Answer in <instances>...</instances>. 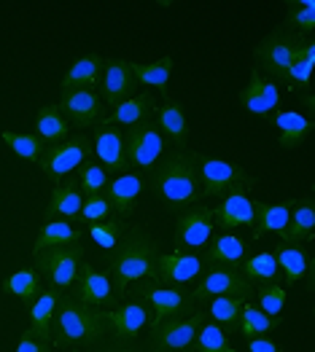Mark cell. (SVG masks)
<instances>
[{"mask_svg":"<svg viewBox=\"0 0 315 352\" xmlns=\"http://www.w3.org/2000/svg\"><path fill=\"white\" fill-rule=\"evenodd\" d=\"M156 245L151 239H145L141 234H132L124 248L114 253L111 258V285L114 291L124 296L135 283H143V280H156Z\"/></svg>","mask_w":315,"mask_h":352,"instance_id":"1","label":"cell"},{"mask_svg":"<svg viewBox=\"0 0 315 352\" xmlns=\"http://www.w3.org/2000/svg\"><path fill=\"white\" fill-rule=\"evenodd\" d=\"M151 188L167 205H189L200 199V173L192 156L175 153L151 173Z\"/></svg>","mask_w":315,"mask_h":352,"instance_id":"2","label":"cell"},{"mask_svg":"<svg viewBox=\"0 0 315 352\" xmlns=\"http://www.w3.org/2000/svg\"><path fill=\"white\" fill-rule=\"evenodd\" d=\"M57 320H54V342L68 347V344H89L100 336L103 323H100V312H92L89 307L79 304L70 296L57 298V309H54Z\"/></svg>","mask_w":315,"mask_h":352,"instance_id":"3","label":"cell"},{"mask_svg":"<svg viewBox=\"0 0 315 352\" xmlns=\"http://www.w3.org/2000/svg\"><path fill=\"white\" fill-rule=\"evenodd\" d=\"M38 258V272L49 277L52 288H73L76 277H79V266L84 258V248L81 242H73V245H59V248H49L43 253L35 256Z\"/></svg>","mask_w":315,"mask_h":352,"instance_id":"4","label":"cell"},{"mask_svg":"<svg viewBox=\"0 0 315 352\" xmlns=\"http://www.w3.org/2000/svg\"><path fill=\"white\" fill-rule=\"evenodd\" d=\"M165 153V140H162V132L159 126L145 118L141 124L130 126L127 138H124V156H127V164H135V167H143L151 170Z\"/></svg>","mask_w":315,"mask_h":352,"instance_id":"5","label":"cell"},{"mask_svg":"<svg viewBox=\"0 0 315 352\" xmlns=\"http://www.w3.org/2000/svg\"><path fill=\"white\" fill-rule=\"evenodd\" d=\"M205 323V315H192L186 320L170 318L159 325H151V350L154 352H183L194 344V336Z\"/></svg>","mask_w":315,"mask_h":352,"instance_id":"6","label":"cell"},{"mask_svg":"<svg viewBox=\"0 0 315 352\" xmlns=\"http://www.w3.org/2000/svg\"><path fill=\"white\" fill-rule=\"evenodd\" d=\"M89 156H92V143L86 138H68L57 146H52L49 151H43L41 167H43L46 175L54 177L59 183V177L79 170L84 162H89Z\"/></svg>","mask_w":315,"mask_h":352,"instance_id":"7","label":"cell"},{"mask_svg":"<svg viewBox=\"0 0 315 352\" xmlns=\"http://www.w3.org/2000/svg\"><path fill=\"white\" fill-rule=\"evenodd\" d=\"M197 173H200V183L205 186L207 197H221V194H227L237 186H243V188L251 186L248 175L227 159H205Z\"/></svg>","mask_w":315,"mask_h":352,"instance_id":"8","label":"cell"},{"mask_svg":"<svg viewBox=\"0 0 315 352\" xmlns=\"http://www.w3.org/2000/svg\"><path fill=\"white\" fill-rule=\"evenodd\" d=\"M213 215L207 207H194L189 210L186 215H181L178 221V229H175V248L178 250H200L210 242V234H213Z\"/></svg>","mask_w":315,"mask_h":352,"instance_id":"9","label":"cell"},{"mask_svg":"<svg viewBox=\"0 0 315 352\" xmlns=\"http://www.w3.org/2000/svg\"><path fill=\"white\" fill-rule=\"evenodd\" d=\"M296 49H299V38H294V35H270L256 49V54L261 67L267 73H272L270 78H288V67L294 62Z\"/></svg>","mask_w":315,"mask_h":352,"instance_id":"10","label":"cell"},{"mask_svg":"<svg viewBox=\"0 0 315 352\" xmlns=\"http://www.w3.org/2000/svg\"><path fill=\"white\" fill-rule=\"evenodd\" d=\"M138 298L148 301L151 309H154L151 325H159L162 320L178 318V315L186 309V301H189L186 294H181L178 288H162V285H156L154 280H143V283H141Z\"/></svg>","mask_w":315,"mask_h":352,"instance_id":"11","label":"cell"},{"mask_svg":"<svg viewBox=\"0 0 315 352\" xmlns=\"http://www.w3.org/2000/svg\"><path fill=\"white\" fill-rule=\"evenodd\" d=\"M251 291V283L240 274V269L234 266H219L210 269L202 283L194 288V298H216V296H243Z\"/></svg>","mask_w":315,"mask_h":352,"instance_id":"12","label":"cell"},{"mask_svg":"<svg viewBox=\"0 0 315 352\" xmlns=\"http://www.w3.org/2000/svg\"><path fill=\"white\" fill-rule=\"evenodd\" d=\"M59 111L70 118L68 124L79 126V129H86L97 121L105 124V113H103V102L100 97L92 91V89H79V91H70L62 97L59 102Z\"/></svg>","mask_w":315,"mask_h":352,"instance_id":"13","label":"cell"},{"mask_svg":"<svg viewBox=\"0 0 315 352\" xmlns=\"http://www.w3.org/2000/svg\"><path fill=\"white\" fill-rule=\"evenodd\" d=\"M76 301L84 307H111L114 304V285L108 280V274L97 272L94 266H79V277H76Z\"/></svg>","mask_w":315,"mask_h":352,"instance_id":"14","label":"cell"},{"mask_svg":"<svg viewBox=\"0 0 315 352\" xmlns=\"http://www.w3.org/2000/svg\"><path fill=\"white\" fill-rule=\"evenodd\" d=\"M240 100L245 105V111L256 113V116H267L272 111H278V102H281V91L275 78L264 76L261 70H254L251 78H248V87L240 91Z\"/></svg>","mask_w":315,"mask_h":352,"instance_id":"15","label":"cell"},{"mask_svg":"<svg viewBox=\"0 0 315 352\" xmlns=\"http://www.w3.org/2000/svg\"><path fill=\"white\" fill-rule=\"evenodd\" d=\"M210 215H213V221H216L221 229L254 226V218H256V215H254V202H251V197L245 194L243 186H237V188L227 191L224 202L216 207Z\"/></svg>","mask_w":315,"mask_h":352,"instance_id":"16","label":"cell"},{"mask_svg":"<svg viewBox=\"0 0 315 352\" xmlns=\"http://www.w3.org/2000/svg\"><path fill=\"white\" fill-rule=\"evenodd\" d=\"M94 153L97 159L103 162V170L105 173H119L124 175L127 173V156H124V135L116 124H103L94 135Z\"/></svg>","mask_w":315,"mask_h":352,"instance_id":"17","label":"cell"},{"mask_svg":"<svg viewBox=\"0 0 315 352\" xmlns=\"http://www.w3.org/2000/svg\"><path fill=\"white\" fill-rule=\"evenodd\" d=\"M200 272V256H192V253H183V250H175V253H167V256L156 258V277L165 285H186V283L197 280Z\"/></svg>","mask_w":315,"mask_h":352,"instance_id":"18","label":"cell"},{"mask_svg":"<svg viewBox=\"0 0 315 352\" xmlns=\"http://www.w3.org/2000/svg\"><path fill=\"white\" fill-rule=\"evenodd\" d=\"M135 91V76H132V62L130 59H111L103 67V97L108 105H119L130 100Z\"/></svg>","mask_w":315,"mask_h":352,"instance_id":"19","label":"cell"},{"mask_svg":"<svg viewBox=\"0 0 315 352\" xmlns=\"http://www.w3.org/2000/svg\"><path fill=\"white\" fill-rule=\"evenodd\" d=\"M100 323H111L119 339L132 342L143 328L151 325V315L143 304H124L114 312H100Z\"/></svg>","mask_w":315,"mask_h":352,"instance_id":"20","label":"cell"},{"mask_svg":"<svg viewBox=\"0 0 315 352\" xmlns=\"http://www.w3.org/2000/svg\"><path fill=\"white\" fill-rule=\"evenodd\" d=\"M81 207H84V197H81L79 183L76 180H65V183L54 186L43 218L46 221H73V218L81 215Z\"/></svg>","mask_w":315,"mask_h":352,"instance_id":"21","label":"cell"},{"mask_svg":"<svg viewBox=\"0 0 315 352\" xmlns=\"http://www.w3.org/2000/svg\"><path fill=\"white\" fill-rule=\"evenodd\" d=\"M141 191H143V177L132 175V173H124V175H119L116 180H108L103 197L108 199L111 210H116L119 215H132Z\"/></svg>","mask_w":315,"mask_h":352,"instance_id":"22","label":"cell"},{"mask_svg":"<svg viewBox=\"0 0 315 352\" xmlns=\"http://www.w3.org/2000/svg\"><path fill=\"white\" fill-rule=\"evenodd\" d=\"M105 62L100 54H86L79 62L70 65V70L62 76V94H70V91H79V89H92L94 91V84L100 81V73H103Z\"/></svg>","mask_w":315,"mask_h":352,"instance_id":"23","label":"cell"},{"mask_svg":"<svg viewBox=\"0 0 315 352\" xmlns=\"http://www.w3.org/2000/svg\"><path fill=\"white\" fill-rule=\"evenodd\" d=\"M57 288H46L43 294H38L30 304V333H35L38 339L49 342L52 336V318H54V309H57Z\"/></svg>","mask_w":315,"mask_h":352,"instance_id":"24","label":"cell"},{"mask_svg":"<svg viewBox=\"0 0 315 352\" xmlns=\"http://www.w3.org/2000/svg\"><path fill=\"white\" fill-rule=\"evenodd\" d=\"M275 124V129L281 132V146L286 148H296L305 143V138L313 132L315 121L296 111H278L275 116L270 118Z\"/></svg>","mask_w":315,"mask_h":352,"instance_id":"25","label":"cell"},{"mask_svg":"<svg viewBox=\"0 0 315 352\" xmlns=\"http://www.w3.org/2000/svg\"><path fill=\"white\" fill-rule=\"evenodd\" d=\"M68 132H70V124L65 113L59 111V105H43L35 116V138L41 143H62L68 140Z\"/></svg>","mask_w":315,"mask_h":352,"instance_id":"26","label":"cell"},{"mask_svg":"<svg viewBox=\"0 0 315 352\" xmlns=\"http://www.w3.org/2000/svg\"><path fill=\"white\" fill-rule=\"evenodd\" d=\"M315 229V207L313 202L305 197L299 202L288 205V226H286V242H305L313 236Z\"/></svg>","mask_w":315,"mask_h":352,"instance_id":"27","label":"cell"},{"mask_svg":"<svg viewBox=\"0 0 315 352\" xmlns=\"http://www.w3.org/2000/svg\"><path fill=\"white\" fill-rule=\"evenodd\" d=\"M245 258V239L234 234H221L205 253V261L213 266H237Z\"/></svg>","mask_w":315,"mask_h":352,"instance_id":"28","label":"cell"},{"mask_svg":"<svg viewBox=\"0 0 315 352\" xmlns=\"http://www.w3.org/2000/svg\"><path fill=\"white\" fill-rule=\"evenodd\" d=\"M73 242H81V232L73 229L68 221H46L41 234L35 239V248H32V256L49 250V248H59V245H73Z\"/></svg>","mask_w":315,"mask_h":352,"instance_id":"29","label":"cell"},{"mask_svg":"<svg viewBox=\"0 0 315 352\" xmlns=\"http://www.w3.org/2000/svg\"><path fill=\"white\" fill-rule=\"evenodd\" d=\"M254 223L256 232L254 236H261L267 232L283 236L286 239V226H288V205H264V202H254Z\"/></svg>","mask_w":315,"mask_h":352,"instance_id":"30","label":"cell"},{"mask_svg":"<svg viewBox=\"0 0 315 352\" xmlns=\"http://www.w3.org/2000/svg\"><path fill=\"white\" fill-rule=\"evenodd\" d=\"M240 274H243L248 283H254V285H270V283H278L281 269H278V258H275V253L261 250V253H256V256H251V258L243 264Z\"/></svg>","mask_w":315,"mask_h":352,"instance_id":"31","label":"cell"},{"mask_svg":"<svg viewBox=\"0 0 315 352\" xmlns=\"http://www.w3.org/2000/svg\"><path fill=\"white\" fill-rule=\"evenodd\" d=\"M275 258H278V269L283 272V277H286L288 285H296L310 269V256L302 250V248H294V245H283V248H278V253H275Z\"/></svg>","mask_w":315,"mask_h":352,"instance_id":"32","label":"cell"},{"mask_svg":"<svg viewBox=\"0 0 315 352\" xmlns=\"http://www.w3.org/2000/svg\"><path fill=\"white\" fill-rule=\"evenodd\" d=\"M281 325V318H270L264 315L258 307L254 304H243L240 309V318H237V331L245 336V339H256V336H267L270 331H275Z\"/></svg>","mask_w":315,"mask_h":352,"instance_id":"33","label":"cell"},{"mask_svg":"<svg viewBox=\"0 0 315 352\" xmlns=\"http://www.w3.org/2000/svg\"><path fill=\"white\" fill-rule=\"evenodd\" d=\"M313 67H315V43L307 38V41H299V49L294 54V62L288 67V78L291 84L302 87L307 94H310V78H313Z\"/></svg>","mask_w":315,"mask_h":352,"instance_id":"34","label":"cell"},{"mask_svg":"<svg viewBox=\"0 0 315 352\" xmlns=\"http://www.w3.org/2000/svg\"><path fill=\"white\" fill-rule=\"evenodd\" d=\"M151 111H154V100L148 94H135V97L119 102L114 108V116H108V121L116 124V126L119 124L135 126V124H141V121H145V118L151 116Z\"/></svg>","mask_w":315,"mask_h":352,"instance_id":"35","label":"cell"},{"mask_svg":"<svg viewBox=\"0 0 315 352\" xmlns=\"http://www.w3.org/2000/svg\"><path fill=\"white\" fill-rule=\"evenodd\" d=\"M3 291L17 298H22L25 304H32V298L41 291V272L35 266L30 269H22V272H14L6 283H3Z\"/></svg>","mask_w":315,"mask_h":352,"instance_id":"36","label":"cell"},{"mask_svg":"<svg viewBox=\"0 0 315 352\" xmlns=\"http://www.w3.org/2000/svg\"><path fill=\"white\" fill-rule=\"evenodd\" d=\"M132 76H135V84L167 89L170 76H172V59L162 57L159 62H151V65H135V62H132Z\"/></svg>","mask_w":315,"mask_h":352,"instance_id":"37","label":"cell"},{"mask_svg":"<svg viewBox=\"0 0 315 352\" xmlns=\"http://www.w3.org/2000/svg\"><path fill=\"white\" fill-rule=\"evenodd\" d=\"M159 129L172 138L175 143H186L189 140V124L183 116V108L178 102H167L162 111H159Z\"/></svg>","mask_w":315,"mask_h":352,"instance_id":"38","label":"cell"},{"mask_svg":"<svg viewBox=\"0 0 315 352\" xmlns=\"http://www.w3.org/2000/svg\"><path fill=\"white\" fill-rule=\"evenodd\" d=\"M3 143L25 162H41V156H43V143L35 135H22V132L6 129L3 132Z\"/></svg>","mask_w":315,"mask_h":352,"instance_id":"39","label":"cell"},{"mask_svg":"<svg viewBox=\"0 0 315 352\" xmlns=\"http://www.w3.org/2000/svg\"><path fill=\"white\" fill-rule=\"evenodd\" d=\"M194 352H234V347L221 325L202 323L194 336Z\"/></svg>","mask_w":315,"mask_h":352,"instance_id":"40","label":"cell"},{"mask_svg":"<svg viewBox=\"0 0 315 352\" xmlns=\"http://www.w3.org/2000/svg\"><path fill=\"white\" fill-rule=\"evenodd\" d=\"M79 188H81V194L86 197H94V194H100V191H105V186H108V173L103 170V164H97V162H84L81 167H79Z\"/></svg>","mask_w":315,"mask_h":352,"instance_id":"41","label":"cell"},{"mask_svg":"<svg viewBox=\"0 0 315 352\" xmlns=\"http://www.w3.org/2000/svg\"><path fill=\"white\" fill-rule=\"evenodd\" d=\"M243 298L240 296H216L210 301V318L221 325H237L240 309H243Z\"/></svg>","mask_w":315,"mask_h":352,"instance_id":"42","label":"cell"},{"mask_svg":"<svg viewBox=\"0 0 315 352\" xmlns=\"http://www.w3.org/2000/svg\"><path fill=\"white\" fill-rule=\"evenodd\" d=\"M256 296H258V309L264 312V315H270V318H278L281 312H283V307H286V288H281L278 283H270V285H258L256 288Z\"/></svg>","mask_w":315,"mask_h":352,"instance_id":"43","label":"cell"},{"mask_svg":"<svg viewBox=\"0 0 315 352\" xmlns=\"http://www.w3.org/2000/svg\"><path fill=\"white\" fill-rule=\"evenodd\" d=\"M111 205H108V199L103 197V194H94V197H86L84 199V207H81V221L84 223H103V221H108L111 218Z\"/></svg>","mask_w":315,"mask_h":352,"instance_id":"44","label":"cell"},{"mask_svg":"<svg viewBox=\"0 0 315 352\" xmlns=\"http://www.w3.org/2000/svg\"><path fill=\"white\" fill-rule=\"evenodd\" d=\"M119 232H121V226H119V221H103V223H92L89 226V236L94 239V245H100L103 250H114L116 242H119Z\"/></svg>","mask_w":315,"mask_h":352,"instance_id":"45","label":"cell"},{"mask_svg":"<svg viewBox=\"0 0 315 352\" xmlns=\"http://www.w3.org/2000/svg\"><path fill=\"white\" fill-rule=\"evenodd\" d=\"M288 28L305 30V32L315 30V0H305L288 8Z\"/></svg>","mask_w":315,"mask_h":352,"instance_id":"46","label":"cell"},{"mask_svg":"<svg viewBox=\"0 0 315 352\" xmlns=\"http://www.w3.org/2000/svg\"><path fill=\"white\" fill-rule=\"evenodd\" d=\"M46 350H49V342L38 339V336L30 333V331H25V336H22L19 344H17V352H46Z\"/></svg>","mask_w":315,"mask_h":352,"instance_id":"47","label":"cell"},{"mask_svg":"<svg viewBox=\"0 0 315 352\" xmlns=\"http://www.w3.org/2000/svg\"><path fill=\"white\" fill-rule=\"evenodd\" d=\"M248 352H281V347L267 336H256V339H248Z\"/></svg>","mask_w":315,"mask_h":352,"instance_id":"48","label":"cell"},{"mask_svg":"<svg viewBox=\"0 0 315 352\" xmlns=\"http://www.w3.org/2000/svg\"><path fill=\"white\" fill-rule=\"evenodd\" d=\"M108 352H130V350H108Z\"/></svg>","mask_w":315,"mask_h":352,"instance_id":"49","label":"cell"},{"mask_svg":"<svg viewBox=\"0 0 315 352\" xmlns=\"http://www.w3.org/2000/svg\"><path fill=\"white\" fill-rule=\"evenodd\" d=\"M183 352H194V350H192V347H189V350H183Z\"/></svg>","mask_w":315,"mask_h":352,"instance_id":"50","label":"cell"}]
</instances>
